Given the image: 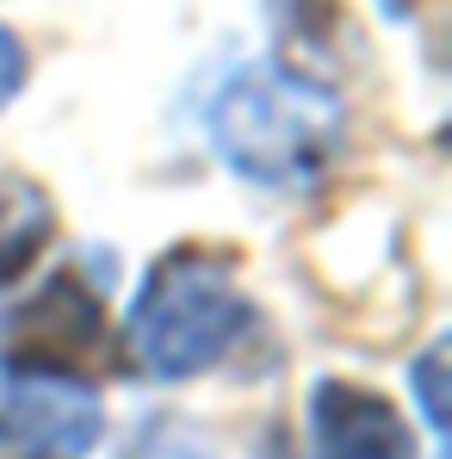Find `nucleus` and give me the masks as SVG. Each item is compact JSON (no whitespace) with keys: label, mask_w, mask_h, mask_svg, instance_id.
<instances>
[{"label":"nucleus","mask_w":452,"mask_h":459,"mask_svg":"<svg viewBox=\"0 0 452 459\" xmlns=\"http://www.w3.org/2000/svg\"><path fill=\"white\" fill-rule=\"evenodd\" d=\"M99 429H106L99 397L81 379H44V373H6L0 379V447L81 459L99 441Z\"/></svg>","instance_id":"obj_4"},{"label":"nucleus","mask_w":452,"mask_h":459,"mask_svg":"<svg viewBox=\"0 0 452 459\" xmlns=\"http://www.w3.org/2000/svg\"><path fill=\"white\" fill-rule=\"evenodd\" d=\"M310 447L316 459H415V435L378 391L347 379H316L310 391Z\"/></svg>","instance_id":"obj_5"},{"label":"nucleus","mask_w":452,"mask_h":459,"mask_svg":"<svg viewBox=\"0 0 452 459\" xmlns=\"http://www.w3.org/2000/svg\"><path fill=\"white\" fill-rule=\"evenodd\" d=\"M378 13H384V19H409V13H415V0H378Z\"/></svg>","instance_id":"obj_10"},{"label":"nucleus","mask_w":452,"mask_h":459,"mask_svg":"<svg viewBox=\"0 0 452 459\" xmlns=\"http://www.w3.org/2000/svg\"><path fill=\"white\" fill-rule=\"evenodd\" d=\"M56 236V205L38 180L25 174H0V286L19 280Z\"/></svg>","instance_id":"obj_7"},{"label":"nucleus","mask_w":452,"mask_h":459,"mask_svg":"<svg viewBox=\"0 0 452 459\" xmlns=\"http://www.w3.org/2000/svg\"><path fill=\"white\" fill-rule=\"evenodd\" d=\"M205 131L229 168L254 186L298 193L322 180L341 150V106L322 87H303L273 63H248L217 87Z\"/></svg>","instance_id":"obj_1"},{"label":"nucleus","mask_w":452,"mask_h":459,"mask_svg":"<svg viewBox=\"0 0 452 459\" xmlns=\"http://www.w3.org/2000/svg\"><path fill=\"white\" fill-rule=\"evenodd\" d=\"M254 305L235 286V267L217 248H167L149 267L137 305L124 316V360L143 379H192L217 367L248 335Z\"/></svg>","instance_id":"obj_2"},{"label":"nucleus","mask_w":452,"mask_h":459,"mask_svg":"<svg viewBox=\"0 0 452 459\" xmlns=\"http://www.w3.org/2000/svg\"><path fill=\"white\" fill-rule=\"evenodd\" d=\"M19 87H25V44L0 25V106H13Z\"/></svg>","instance_id":"obj_9"},{"label":"nucleus","mask_w":452,"mask_h":459,"mask_svg":"<svg viewBox=\"0 0 452 459\" xmlns=\"http://www.w3.org/2000/svg\"><path fill=\"white\" fill-rule=\"evenodd\" d=\"M99 360H106V299L75 267H63L50 286H38L0 329V367L6 373L81 379Z\"/></svg>","instance_id":"obj_3"},{"label":"nucleus","mask_w":452,"mask_h":459,"mask_svg":"<svg viewBox=\"0 0 452 459\" xmlns=\"http://www.w3.org/2000/svg\"><path fill=\"white\" fill-rule=\"evenodd\" d=\"M409 379H415V397H422L428 429H434V435H447V342H434V348L409 367Z\"/></svg>","instance_id":"obj_8"},{"label":"nucleus","mask_w":452,"mask_h":459,"mask_svg":"<svg viewBox=\"0 0 452 459\" xmlns=\"http://www.w3.org/2000/svg\"><path fill=\"white\" fill-rule=\"evenodd\" d=\"M267 13H273V38H279L273 69H286V75L303 81V87L335 93L341 56H347L341 6H335V0H267Z\"/></svg>","instance_id":"obj_6"}]
</instances>
